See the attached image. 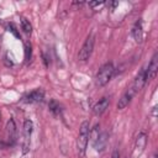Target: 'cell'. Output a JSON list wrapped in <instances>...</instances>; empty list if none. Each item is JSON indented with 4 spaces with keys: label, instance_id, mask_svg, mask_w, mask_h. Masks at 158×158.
<instances>
[{
    "label": "cell",
    "instance_id": "6da1fadb",
    "mask_svg": "<svg viewBox=\"0 0 158 158\" xmlns=\"http://www.w3.org/2000/svg\"><path fill=\"white\" fill-rule=\"evenodd\" d=\"M88 139H89V122L84 121L80 125L79 135H78V138H77V149H78L79 157H84L85 156Z\"/></svg>",
    "mask_w": 158,
    "mask_h": 158
},
{
    "label": "cell",
    "instance_id": "7a4b0ae2",
    "mask_svg": "<svg viewBox=\"0 0 158 158\" xmlns=\"http://www.w3.org/2000/svg\"><path fill=\"white\" fill-rule=\"evenodd\" d=\"M114 72H115V68H114L112 63H110V62L105 63V64L99 69V72H98V74H96V84H98L99 86L106 85V84L110 81V79L112 78Z\"/></svg>",
    "mask_w": 158,
    "mask_h": 158
},
{
    "label": "cell",
    "instance_id": "3957f363",
    "mask_svg": "<svg viewBox=\"0 0 158 158\" xmlns=\"http://www.w3.org/2000/svg\"><path fill=\"white\" fill-rule=\"evenodd\" d=\"M94 43H95V37H94V35L91 33V35L88 36V38L85 40V42H84L81 49L79 51V54H78L79 60H83V62H84V60L89 59V57L91 56L93 49H94Z\"/></svg>",
    "mask_w": 158,
    "mask_h": 158
},
{
    "label": "cell",
    "instance_id": "277c9868",
    "mask_svg": "<svg viewBox=\"0 0 158 158\" xmlns=\"http://www.w3.org/2000/svg\"><path fill=\"white\" fill-rule=\"evenodd\" d=\"M32 128L33 123L31 120H26L23 123V144H22V153H27L30 148V138L32 135Z\"/></svg>",
    "mask_w": 158,
    "mask_h": 158
},
{
    "label": "cell",
    "instance_id": "5b68a950",
    "mask_svg": "<svg viewBox=\"0 0 158 158\" xmlns=\"http://www.w3.org/2000/svg\"><path fill=\"white\" fill-rule=\"evenodd\" d=\"M146 81H147V73H146V68H143V69H141V70L138 72V74L136 75L131 89H132L135 93H138V91L143 88V85L146 84Z\"/></svg>",
    "mask_w": 158,
    "mask_h": 158
},
{
    "label": "cell",
    "instance_id": "8992f818",
    "mask_svg": "<svg viewBox=\"0 0 158 158\" xmlns=\"http://www.w3.org/2000/svg\"><path fill=\"white\" fill-rule=\"evenodd\" d=\"M43 99H44V90L43 89H36V90H33V91H31L23 96V101L28 102V104L41 102Z\"/></svg>",
    "mask_w": 158,
    "mask_h": 158
},
{
    "label": "cell",
    "instance_id": "52a82bcc",
    "mask_svg": "<svg viewBox=\"0 0 158 158\" xmlns=\"http://www.w3.org/2000/svg\"><path fill=\"white\" fill-rule=\"evenodd\" d=\"M147 144V135L144 132L138 133L137 138H136V143H135V149H133V156H141L142 152L144 151V147Z\"/></svg>",
    "mask_w": 158,
    "mask_h": 158
},
{
    "label": "cell",
    "instance_id": "ba28073f",
    "mask_svg": "<svg viewBox=\"0 0 158 158\" xmlns=\"http://www.w3.org/2000/svg\"><path fill=\"white\" fill-rule=\"evenodd\" d=\"M157 72H158V53H154L151 59V63L148 64V68L146 69L147 79H154Z\"/></svg>",
    "mask_w": 158,
    "mask_h": 158
},
{
    "label": "cell",
    "instance_id": "9c48e42d",
    "mask_svg": "<svg viewBox=\"0 0 158 158\" xmlns=\"http://www.w3.org/2000/svg\"><path fill=\"white\" fill-rule=\"evenodd\" d=\"M135 94H136V93L130 88V89L121 96V99L118 100V102H117V109H118V110L125 109V107L131 102V100H132V98L135 96Z\"/></svg>",
    "mask_w": 158,
    "mask_h": 158
},
{
    "label": "cell",
    "instance_id": "30bf717a",
    "mask_svg": "<svg viewBox=\"0 0 158 158\" xmlns=\"http://www.w3.org/2000/svg\"><path fill=\"white\" fill-rule=\"evenodd\" d=\"M132 36H133V38H135V41L137 43L142 42V40H143V30H142V21L141 20H138L135 23V26L132 28Z\"/></svg>",
    "mask_w": 158,
    "mask_h": 158
},
{
    "label": "cell",
    "instance_id": "8fae6325",
    "mask_svg": "<svg viewBox=\"0 0 158 158\" xmlns=\"http://www.w3.org/2000/svg\"><path fill=\"white\" fill-rule=\"evenodd\" d=\"M109 107V99L107 98H102L101 100H99V102H96L93 107V111L95 115H101L105 112V110Z\"/></svg>",
    "mask_w": 158,
    "mask_h": 158
},
{
    "label": "cell",
    "instance_id": "7c38bea8",
    "mask_svg": "<svg viewBox=\"0 0 158 158\" xmlns=\"http://www.w3.org/2000/svg\"><path fill=\"white\" fill-rule=\"evenodd\" d=\"M6 133H7V138L14 143L16 141V126L12 118H10L6 123Z\"/></svg>",
    "mask_w": 158,
    "mask_h": 158
},
{
    "label": "cell",
    "instance_id": "4fadbf2b",
    "mask_svg": "<svg viewBox=\"0 0 158 158\" xmlns=\"http://www.w3.org/2000/svg\"><path fill=\"white\" fill-rule=\"evenodd\" d=\"M48 107H49V111H51L54 116H60L62 109H60V105H59L56 100H51L49 104H48Z\"/></svg>",
    "mask_w": 158,
    "mask_h": 158
},
{
    "label": "cell",
    "instance_id": "5bb4252c",
    "mask_svg": "<svg viewBox=\"0 0 158 158\" xmlns=\"http://www.w3.org/2000/svg\"><path fill=\"white\" fill-rule=\"evenodd\" d=\"M21 27H22V30H23L26 33H31V32H32V26H31L30 21H28L27 19H25V17L21 19Z\"/></svg>",
    "mask_w": 158,
    "mask_h": 158
},
{
    "label": "cell",
    "instance_id": "9a60e30c",
    "mask_svg": "<svg viewBox=\"0 0 158 158\" xmlns=\"http://www.w3.org/2000/svg\"><path fill=\"white\" fill-rule=\"evenodd\" d=\"M7 31L11 32L16 38H20V33H19V31H17V28H16V26L14 23H9L7 25Z\"/></svg>",
    "mask_w": 158,
    "mask_h": 158
},
{
    "label": "cell",
    "instance_id": "2e32d148",
    "mask_svg": "<svg viewBox=\"0 0 158 158\" xmlns=\"http://www.w3.org/2000/svg\"><path fill=\"white\" fill-rule=\"evenodd\" d=\"M31 53H32V51H31V44H30L28 42H26V43H25V59H26L27 62L31 59Z\"/></svg>",
    "mask_w": 158,
    "mask_h": 158
},
{
    "label": "cell",
    "instance_id": "e0dca14e",
    "mask_svg": "<svg viewBox=\"0 0 158 158\" xmlns=\"http://www.w3.org/2000/svg\"><path fill=\"white\" fill-rule=\"evenodd\" d=\"M104 4H105L104 1H91V2H89V5L91 7H99V6H102Z\"/></svg>",
    "mask_w": 158,
    "mask_h": 158
},
{
    "label": "cell",
    "instance_id": "ac0fdd59",
    "mask_svg": "<svg viewBox=\"0 0 158 158\" xmlns=\"http://www.w3.org/2000/svg\"><path fill=\"white\" fill-rule=\"evenodd\" d=\"M111 158H120V154H118V152H117V151H114V153H112Z\"/></svg>",
    "mask_w": 158,
    "mask_h": 158
},
{
    "label": "cell",
    "instance_id": "d6986e66",
    "mask_svg": "<svg viewBox=\"0 0 158 158\" xmlns=\"http://www.w3.org/2000/svg\"><path fill=\"white\" fill-rule=\"evenodd\" d=\"M0 121H1V114H0Z\"/></svg>",
    "mask_w": 158,
    "mask_h": 158
},
{
    "label": "cell",
    "instance_id": "ffe728a7",
    "mask_svg": "<svg viewBox=\"0 0 158 158\" xmlns=\"http://www.w3.org/2000/svg\"><path fill=\"white\" fill-rule=\"evenodd\" d=\"M152 158H157V157H156V156H153V157H152Z\"/></svg>",
    "mask_w": 158,
    "mask_h": 158
}]
</instances>
